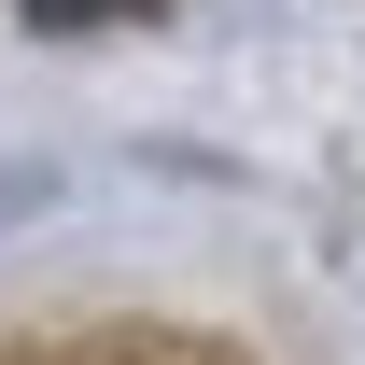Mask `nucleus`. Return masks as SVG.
Wrapping results in <instances>:
<instances>
[{"label":"nucleus","instance_id":"obj_1","mask_svg":"<svg viewBox=\"0 0 365 365\" xmlns=\"http://www.w3.org/2000/svg\"><path fill=\"white\" fill-rule=\"evenodd\" d=\"M29 14H127V0H29Z\"/></svg>","mask_w":365,"mask_h":365}]
</instances>
